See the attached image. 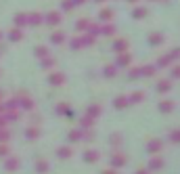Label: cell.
I'll list each match as a JSON object with an SVG mask.
<instances>
[{
  "label": "cell",
  "mask_w": 180,
  "mask_h": 174,
  "mask_svg": "<svg viewBox=\"0 0 180 174\" xmlns=\"http://www.w3.org/2000/svg\"><path fill=\"white\" fill-rule=\"evenodd\" d=\"M113 32H115V27H113V25H105V27H103V34H107V36H111Z\"/></svg>",
  "instance_id": "7402d4cb"
},
{
  "label": "cell",
  "mask_w": 180,
  "mask_h": 174,
  "mask_svg": "<svg viewBox=\"0 0 180 174\" xmlns=\"http://www.w3.org/2000/svg\"><path fill=\"white\" fill-rule=\"evenodd\" d=\"M57 111H59V113H69V105L61 103V105H57Z\"/></svg>",
  "instance_id": "9a60e30c"
},
{
  "label": "cell",
  "mask_w": 180,
  "mask_h": 174,
  "mask_svg": "<svg viewBox=\"0 0 180 174\" xmlns=\"http://www.w3.org/2000/svg\"><path fill=\"white\" fill-rule=\"evenodd\" d=\"M69 155H71V149H67V147H65V149H59V157L65 160V157H69Z\"/></svg>",
  "instance_id": "2e32d148"
},
{
  "label": "cell",
  "mask_w": 180,
  "mask_h": 174,
  "mask_svg": "<svg viewBox=\"0 0 180 174\" xmlns=\"http://www.w3.org/2000/svg\"><path fill=\"white\" fill-rule=\"evenodd\" d=\"M161 166H163V162H161V160H159V157H153V160H151V170H155V168H157V170H159V168H161Z\"/></svg>",
  "instance_id": "7c38bea8"
},
{
  "label": "cell",
  "mask_w": 180,
  "mask_h": 174,
  "mask_svg": "<svg viewBox=\"0 0 180 174\" xmlns=\"http://www.w3.org/2000/svg\"><path fill=\"white\" fill-rule=\"evenodd\" d=\"M101 19H111V11H103L101 13Z\"/></svg>",
  "instance_id": "1f68e13d"
},
{
  "label": "cell",
  "mask_w": 180,
  "mask_h": 174,
  "mask_svg": "<svg viewBox=\"0 0 180 174\" xmlns=\"http://www.w3.org/2000/svg\"><path fill=\"white\" fill-rule=\"evenodd\" d=\"M8 138V132H0V141H6Z\"/></svg>",
  "instance_id": "74e56055"
},
{
  "label": "cell",
  "mask_w": 180,
  "mask_h": 174,
  "mask_svg": "<svg viewBox=\"0 0 180 174\" xmlns=\"http://www.w3.org/2000/svg\"><path fill=\"white\" fill-rule=\"evenodd\" d=\"M111 162H113V166H115V168H119V166H124V164H126V157H124V155H115Z\"/></svg>",
  "instance_id": "8992f818"
},
{
  "label": "cell",
  "mask_w": 180,
  "mask_h": 174,
  "mask_svg": "<svg viewBox=\"0 0 180 174\" xmlns=\"http://www.w3.org/2000/svg\"><path fill=\"white\" fill-rule=\"evenodd\" d=\"M25 21H27L25 15H17V17H15V23H17V25H25Z\"/></svg>",
  "instance_id": "d6986e66"
},
{
  "label": "cell",
  "mask_w": 180,
  "mask_h": 174,
  "mask_svg": "<svg viewBox=\"0 0 180 174\" xmlns=\"http://www.w3.org/2000/svg\"><path fill=\"white\" fill-rule=\"evenodd\" d=\"M42 65H44V67H50V65H52V59H44V63H42Z\"/></svg>",
  "instance_id": "8d00e7d4"
},
{
  "label": "cell",
  "mask_w": 180,
  "mask_h": 174,
  "mask_svg": "<svg viewBox=\"0 0 180 174\" xmlns=\"http://www.w3.org/2000/svg\"><path fill=\"white\" fill-rule=\"evenodd\" d=\"M86 25H88V21H86V19L78 21V30H86Z\"/></svg>",
  "instance_id": "f546056e"
},
{
  "label": "cell",
  "mask_w": 180,
  "mask_h": 174,
  "mask_svg": "<svg viewBox=\"0 0 180 174\" xmlns=\"http://www.w3.org/2000/svg\"><path fill=\"white\" fill-rule=\"evenodd\" d=\"M136 76H140V69H138V67H136V69H132V71H130V78H132V80H134Z\"/></svg>",
  "instance_id": "836d02e7"
},
{
  "label": "cell",
  "mask_w": 180,
  "mask_h": 174,
  "mask_svg": "<svg viewBox=\"0 0 180 174\" xmlns=\"http://www.w3.org/2000/svg\"><path fill=\"white\" fill-rule=\"evenodd\" d=\"M174 109V103L172 101H163V103H159V111H163V113H170Z\"/></svg>",
  "instance_id": "3957f363"
},
{
  "label": "cell",
  "mask_w": 180,
  "mask_h": 174,
  "mask_svg": "<svg viewBox=\"0 0 180 174\" xmlns=\"http://www.w3.org/2000/svg\"><path fill=\"white\" fill-rule=\"evenodd\" d=\"M103 174H115V172H113V170H105Z\"/></svg>",
  "instance_id": "f35d334b"
},
{
  "label": "cell",
  "mask_w": 180,
  "mask_h": 174,
  "mask_svg": "<svg viewBox=\"0 0 180 174\" xmlns=\"http://www.w3.org/2000/svg\"><path fill=\"white\" fill-rule=\"evenodd\" d=\"M19 38H21V32L19 30H13L11 32V40H19Z\"/></svg>",
  "instance_id": "cb8c5ba5"
},
{
  "label": "cell",
  "mask_w": 180,
  "mask_h": 174,
  "mask_svg": "<svg viewBox=\"0 0 180 174\" xmlns=\"http://www.w3.org/2000/svg\"><path fill=\"white\" fill-rule=\"evenodd\" d=\"M170 138H172V141H174V143H180V130L172 132V134H170Z\"/></svg>",
  "instance_id": "d4e9b609"
},
{
  "label": "cell",
  "mask_w": 180,
  "mask_h": 174,
  "mask_svg": "<svg viewBox=\"0 0 180 174\" xmlns=\"http://www.w3.org/2000/svg\"><path fill=\"white\" fill-rule=\"evenodd\" d=\"M140 74H147V76H151V74H155V67H144V69H140Z\"/></svg>",
  "instance_id": "4316f807"
},
{
  "label": "cell",
  "mask_w": 180,
  "mask_h": 174,
  "mask_svg": "<svg viewBox=\"0 0 180 174\" xmlns=\"http://www.w3.org/2000/svg\"><path fill=\"white\" fill-rule=\"evenodd\" d=\"M4 166H6L8 170H15V168H17V160H8V162H6Z\"/></svg>",
  "instance_id": "603a6c76"
},
{
  "label": "cell",
  "mask_w": 180,
  "mask_h": 174,
  "mask_svg": "<svg viewBox=\"0 0 180 174\" xmlns=\"http://www.w3.org/2000/svg\"><path fill=\"white\" fill-rule=\"evenodd\" d=\"M78 138H80V132H71L69 134V141H78Z\"/></svg>",
  "instance_id": "e575fe53"
},
{
  "label": "cell",
  "mask_w": 180,
  "mask_h": 174,
  "mask_svg": "<svg viewBox=\"0 0 180 174\" xmlns=\"http://www.w3.org/2000/svg\"><path fill=\"white\" fill-rule=\"evenodd\" d=\"M38 134H40V130H38V128H29V130H27V138H36Z\"/></svg>",
  "instance_id": "ac0fdd59"
},
{
  "label": "cell",
  "mask_w": 180,
  "mask_h": 174,
  "mask_svg": "<svg viewBox=\"0 0 180 174\" xmlns=\"http://www.w3.org/2000/svg\"><path fill=\"white\" fill-rule=\"evenodd\" d=\"M130 63V55H119L117 57V67H126Z\"/></svg>",
  "instance_id": "277c9868"
},
{
  "label": "cell",
  "mask_w": 180,
  "mask_h": 174,
  "mask_svg": "<svg viewBox=\"0 0 180 174\" xmlns=\"http://www.w3.org/2000/svg\"><path fill=\"white\" fill-rule=\"evenodd\" d=\"M136 174H147V170H138V172H136Z\"/></svg>",
  "instance_id": "ab89813d"
},
{
  "label": "cell",
  "mask_w": 180,
  "mask_h": 174,
  "mask_svg": "<svg viewBox=\"0 0 180 174\" xmlns=\"http://www.w3.org/2000/svg\"><path fill=\"white\" fill-rule=\"evenodd\" d=\"M161 42H163V36H161V34H151V36H149V44H151V46H159Z\"/></svg>",
  "instance_id": "6da1fadb"
},
{
  "label": "cell",
  "mask_w": 180,
  "mask_h": 174,
  "mask_svg": "<svg viewBox=\"0 0 180 174\" xmlns=\"http://www.w3.org/2000/svg\"><path fill=\"white\" fill-rule=\"evenodd\" d=\"M157 90H161V92H168V90H170V82H159Z\"/></svg>",
  "instance_id": "e0dca14e"
},
{
  "label": "cell",
  "mask_w": 180,
  "mask_h": 174,
  "mask_svg": "<svg viewBox=\"0 0 180 174\" xmlns=\"http://www.w3.org/2000/svg\"><path fill=\"white\" fill-rule=\"evenodd\" d=\"M29 21H32V23H42V17H40V15H32Z\"/></svg>",
  "instance_id": "f1b7e54d"
},
{
  "label": "cell",
  "mask_w": 180,
  "mask_h": 174,
  "mask_svg": "<svg viewBox=\"0 0 180 174\" xmlns=\"http://www.w3.org/2000/svg\"><path fill=\"white\" fill-rule=\"evenodd\" d=\"M6 153H8V147H6V145H0V157L6 155Z\"/></svg>",
  "instance_id": "d6a6232c"
},
{
  "label": "cell",
  "mask_w": 180,
  "mask_h": 174,
  "mask_svg": "<svg viewBox=\"0 0 180 174\" xmlns=\"http://www.w3.org/2000/svg\"><path fill=\"white\" fill-rule=\"evenodd\" d=\"M50 40L57 44V42H63V40H65V36H63V34H52V38H50Z\"/></svg>",
  "instance_id": "ffe728a7"
},
{
  "label": "cell",
  "mask_w": 180,
  "mask_h": 174,
  "mask_svg": "<svg viewBox=\"0 0 180 174\" xmlns=\"http://www.w3.org/2000/svg\"><path fill=\"white\" fill-rule=\"evenodd\" d=\"M172 76H176V78H180V67H174V69H172Z\"/></svg>",
  "instance_id": "d590c367"
},
{
  "label": "cell",
  "mask_w": 180,
  "mask_h": 174,
  "mask_svg": "<svg viewBox=\"0 0 180 174\" xmlns=\"http://www.w3.org/2000/svg\"><path fill=\"white\" fill-rule=\"evenodd\" d=\"M113 105H115L117 109H122V107H126V105H128V99H126V96H117V99L113 101Z\"/></svg>",
  "instance_id": "5b68a950"
},
{
  "label": "cell",
  "mask_w": 180,
  "mask_h": 174,
  "mask_svg": "<svg viewBox=\"0 0 180 174\" xmlns=\"http://www.w3.org/2000/svg\"><path fill=\"white\" fill-rule=\"evenodd\" d=\"M144 99V92H134V96H132V103H138V101H142Z\"/></svg>",
  "instance_id": "44dd1931"
},
{
  "label": "cell",
  "mask_w": 180,
  "mask_h": 174,
  "mask_svg": "<svg viewBox=\"0 0 180 174\" xmlns=\"http://www.w3.org/2000/svg\"><path fill=\"white\" fill-rule=\"evenodd\" d=\"M113 48H115L117 52H122V50H126V48H128V42H126V40H117Z\"/></svg>",
  "instance_id": "52a82bcc"
},
{
  "label": "cell",
  "mask_w": 180,
  "mask_h": 174,
  "mask_svg": "<svg viewBox=\"0 0 180 174\" xmlns=\"http://www.w3.org/2000/svg\"><path fill=\"white\" fill-rule=\"evenodd\" d=\"M105 76H115V67H105Z\"/></svg>",
  "instance_id": "4dcf8cb0"
},
{
  "label": "cell",
  "mask_w": 180,
  "mask_h": 174,
  "mask_svg": "<svg viewBox=\"0 0 180 174\" xmlns=\"http://www.w3.org/2000/svg\"><path fill=\"white\" fill-rule=\"evenodd\" d=\"M159 149H161V143H159V141H151V143H149V151H151V153H155V151H159Z\"/></svg>",
  "instance_id": "30bf717a"
},
{
  "label": "cell",
  "mask_w": 180,
  "mask_h": 174,
  "mask_svg": "<svg viewBox=\"0 0 180 174\" xmlns=\"http://www.w3.org/2000/svg\"><path fill=\"white\" fill-rule=\"evenodd\" d=\"M50 84H63V76L61 74H50Z\"/></svg>",
  "instance_id": "9c48e42d"
},
{
  "label": "cell",
  "mask_w": 180,
  "mask_h": 174,
  "mask_svg": "<svg viewBox=\"0 0 180 174\" xmlns=\"http://www.w3.org/2000/svg\"><path fill=\"white\" fill-rule=\"evenodd\" d=\"M36 55H38V57H46L48 50H46V48H36Z\"/></svg>",
  "instance_id": "83f0119b"
},
{
  "label": "cell",
  "mask_w": 180,
  "mask_h": 174,
  "mask_svg": "<svg viewBox=\"0 0 180 174\" xmlns=\"http://www.w3.org/2000/svg\"><path fill=\"white\" fill-rule=\"evenodd\" d=\"M59 21H61L59 13H50V15H48V23H50V25H57Z\"/></svg>",
  "instance_id": "ba28073f"
},
{
  "label": "cell",
  "mask_w": 180,
  "mask_h": 174,
  "mask_svg": "<svg viewBox=\"0 0 180 174\" xmlns=\"http://www.w3.org/2000/svg\"><path fill=\"white\" fill-rule=\"evenodd\" d=\"M96 160H98V153H96V151H86V153H84V162H88V164H94Z\"/></svg>",
  "instance_id": "7a4b0ae2"
},
{
  "label": "cell",
  "mask_w": 180,
  "mask_h": 174,
  "mask_svg": "<svg viewBox=\"0 0 180 174\" xmlns=\"http://www.w3.org/2000/svg\"><path fill=\"white\" fill-rule=\"evenodd\" d=\"M166 65H170V57H163V59H159V67H166Z\"/></svg>",
  "instance_id": "484cf974"
},
{
  "label": "cell",
  "mask_w": 180,
  "mask_h": 174,
  "mask_svg": "<svg viewBox=\"0 0 180 174\" xmlns=\"http://www.w3.org/2000/svg\"><path fill=\"white\" fill-rule=\"evenodd\" d=\"M36 170H38V172H46V170H48V164H46V162H38V164H36Z\"/></svg>",
  "instance_id": "5bb4252c"
},
{
  "label": "cell",
  "mask_w": 180,
  "mask_h": 174,
  "mask_svg": "<svg viewBox=\"0 0 180 174\" xmlns=\"http://www.w3.org/2000/svg\"><path fill=\"white\" fill-rule=\"evenodd\" d=\"M101 113V107L98 105H92V107H88V115H98Z\"/></svg>",
  "instance_id": "4fadbf2b"
},
{
  "label": "cell",
  "mask_w": 180,
  "mask_h": 174,
  "mask_svg": "<svg viewBox=\"0 0 180 174\" xmlns=\"http://www.w3.org/2000/svg\"><path fill=\"white\" fill-rule=\"evenodd\" d=\"M132 17H134V19H142V17H147V11H144V8H134Z\"/></svg>",
  "instance_id": "8fae6325"
}]
</instances>
